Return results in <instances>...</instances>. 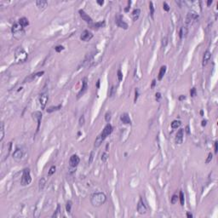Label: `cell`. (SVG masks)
I'll return each instance as SVG.
<instances>
[{"instance_id":"6da1fadb","label":"cell","mask_w":218,"mask_h":218,"mask_svg":"<svg viewBox=\"0 0 218 218\" xmlns=\"http://www.w3.org/2000/svg\"><path fill=\"white\" fill-rule=\"evenodd\" d=\"M107 201V196L104 193H95L90 196V204L94 207H101Z\"/></svg>"},{"instance_id":"7a4b0ae2","label":"cell","mask_w":218,"mask_h":218,"mask_svg":"<svg viewBox=\"0 0 218 218\" xmlns=\"http://www.w3.org/2000/svg\"><path fill=\"white\" fill-rule=\"evenodd\" d=\"M15 61H16V62H18V63H20V62H24L27 61V59L28 54L26 52V50L22 48V47H18V48L15 49Z\"/></svg>"},{"instance_id":"3957f363","label":"cell","mask_w":218,"mask_h":218,"mask_svg":"<svg viewBox=\"0 0 218 218\" xmlns=\"http://www.w3.org/2000/svg\"><path fill=\"white\" fill-rule=\"evenodd\" d=\"M32 182V177H31V173H30V169L26 168L23 169L22 176L21 178V186H27Z\"/></svg>"},{"instance_id":"277c9868","label":"cell","mask_w":218,"mask_h":218,"mask_svg":"<svg viewBox=\"0 0 218 218\" xmlns=\"http://www.w3.org/2000/svg\"><path fill=\"white\" fill-rule=\"evenodd\" d=\"M199 21V15H198L196 12H193V11H191V12L187 13L186 17V25L187 26H192L193 25V23L197 22ZM186 26V27H187Z\"/></svg>"},{"instance_id":"5b68a950","label":"cell","mask_w":218,"mask_h":218,"mask_svg":"<svg viewBox=\"0 0 218 218\" xmlns=\"http://www.w3.org/2000/svg\"><path fill=\"white\" fill-rule=\"evenodd\" d=\"M39 104H40L41 109H44L47 105V102L49 101V94L47 91H43L39 95Z\"/></svg>"},{"instance_id":"8992f818","label":"cell","mask_w":218,"mask_h":218,"mask_svg":"<svg viewBox=\"0 0 218 218\" xmlns=\"http://www.w3.org/2000/svg\"><path fill=\"white\" fill-rule=\"evenodd\" d=\"M112 126L111 124L108 123L107 125L104 127L103 130H102V132L101 133V135H100V137H101V139H102V141H104L109 135L112 134Z\"/></svg>"},{"instance_id":"52a82bcc","label":"cell","mask_w":218,"mask_h":218,"mask_svg":"<svg viewBox=\"0 0 218 218\" xmlns=\"http://www.w3.org/2000/svg\"><path fill=\"white\" fill-rule=\"evenodd\" d=\"M115 23H116V25L118 26L119 27L123 28V29H125V30L128 29V24L124 21L123 16L121 15H119V14H118V15H116V17H115Z\"/></svg>"},{"instance_id":"ba28073f","label":"cell","mask_w":218,"mask_h":218,"mask_svg":"<svg viewBox=\"0 0 218 218\" xmlns=\"http://www.w3.org/2000/svg\"><path fill=\"white\" fill-rule=\"evenodd\" d=\"M136 209H137V212L141 215H145L147 212V205H145L142 198H141L139 202H138Z\"/></svg>"},{"instance_id":"9c48e42d","label":"cell","mask_w":218,"mask_h":218,"mask_svg":"<svg viewBox=\"0 0 218 218\" xmlns=\"http://www.w3.org/2000/svg\"><path fill=\"white\" fill-rule=\"evenodd\" d=\"M32 119H34V120L37 122V129H36V133H38V131L39 130V127H40V125H41V120H42V113H41V112H38V111H37V112H34L32 113Z\"/></svg>"},{"instance_id":"30bf717a","label":"cell","mask_w":218,"mask_h":218,"mask_svg":"<svg viewBox=\"0 0 218 218\" xmlns=\"http://www.w3.org/2000/svg\"><path fill=\"white\" fill-rule=\"evenodd\" d=\"M11 32H12L13 35L17 38V35H21V33H23V27L20 25L19 23H15L12 26V28H11Z\"/></svg>"},{"instance_id":"8fae6325","label":"cell","mask_w":218,"mask_h":218,"mask_svg":"<svg viewBox=\"0 0 218 218\" xmlns=\"http://www.w3.org/2000/svg\"><path fill=\"white\" fill-rule=\"evenodd\" d=\"M87 89H88V78L85 77V78H84L82 79V88H81L80 91H79V92L78 93L77 98H78V99H79V98H80L82 95H84V94L86 92Z\"/></svg>"},{"instance_id":"7c38bea8","label":"cell","mask_w":218,"mask_h":218,"mask_svg":"<svg viewBox=\"0 0 218 218\" xmlns=\"http://www.w3.org/2000/svg\"><path fill=\"white\" fill-rule=\"evenodd\" d=\"M93 38V33L89 31V30H85L83 31L82 33L80 35V39L84 42H89Z\"/></svg>"},{"instance_id":"4fadbf2b","label":"cell","mask_w":218,"mask_h":218,"mask_svg":"<svg viewBox=\"0 0 218 218\" xmlns=\"http://www.w3.org/2000/svg\"><path fill=\"white\" fill-rule=\"evenodd\" d=\"M78 13H79V15H80V17L82 18V20L83 21H85L86 23L89 24V25H91V24L93 23V20H92V18H91V17L89 16V15H88V14H87L84 9H79Z\"/></svg>"},{"instance_id":"5bb4252c","label":"cell","mask_w":218,"mask_h":218,"mask_svg":"<svg viewBox=\"0 0 218 218\" xmlns=\"http://www.w3.org/2000/svg\"><path fill=\"white\" fill-rule=\"evenodd\" d=\"M80 162V159L77 154H72L69 159V165L71 168H76Z\"/></svg>"},{"instance_id":"9a60e30c","label":"cell","mask_w":218,"mask_h":218,"mask_svg":"<svg viewBox=\"0 0 218 218\" xmlns=\"http://www.w3.org/2000/svg\"><path fill=\"white\" fill-rule=\"evenodd\" d=\"M23 156H24L23 151L21 150V149H19V148H16L15 150V152H13V154H12L13 159H15V161L21 160V159H23Z\"/></svg>"},{"instance_id":"2e32d148","label":"cell","mask_w":218,"mask_h":218,"mask_svg":"<svg viewBox=\"0 0 218 218\" xmlns=\"http://www.w3.org/2000/svg\"><path fill=\"white\" fill-rule=\"evenodd\" d=\"M184 129H180L177 131L176 135V139H175V142H176V144H182V142H183V136H184Z\"/></svg>"},{"instance_id":"e0dca14e","label":"cell","mask_w":218,"mask_h":218,"mask_svg":"<svg viewBox=\"0 0 218 218\" xmlns=\"http://www.w3.org/2000/svg\"><path fill=\"white\" fill-rule=\"evenodd\" d=\"M210 57H211V53L210 50H206L203 55V60H202V66L205 67L208 64V62H210Z\"/></svg>"},{"instance_id":"ac0fdd59","label":"cell","mask_w":218,"mask_h":218,"mask_svg":"<svg viewBox=\"0 0 218 218\" xmlns=\"http://www.w3.org/2000/svg\"><path fill=\"white\" fill-rule=\"evenodd\" d=\"M95 54V51H92V52H90V53L87 54L86 56H85V60H84V61H83V62L81 63V65H82V66H85V64L90 62L91 61L93 60Z\"/></svg>"},{"instance_id":"d6986e66","label":"cell","mask_w":218,"mask_h":218,"mask_svg":"<svg viewBox=\"0 0 218 218\" xmlns=\"http://www.w3.org/2000/svg\"><path fill=\"white\" fill-rule=\"evenodd\" d=\"M120 120L122 121L124 124H126V125H131V119H130V118H129V116L128 113H123V114H121Z\"/></svg>"},{"instance_id":"ffe728a7","label":"cell","mask_w":218,"mask_h":218,"mask_svg":"<svg viewBox=\"0 0 218 218\" xmlns=\"http://www.w3.org/2000/svg\"><path fill=\"white\" fill-rule=\"evenodd\" d=\"M187 33H188V27L186 26L182 27L180 29V32H179V37H180L181 39H182L183 38H186Z\"/></svg>"},{"instance_id":"44dd1931","label":"cell","mask_w":218,"mask_h":218,"mask_svg":"<svg viewBox=\"0 0 218 218\" xmlns=\"http://www.w3.org/2000/svg\"><path fill=\"white\" fill-rule=\"evenodd\" d=\"M46 182H47L46 177H44V176L41 177V179L39 180V182H38V190L40 191V192L44 190V187H45V184H46Z\"/></svg>"},{"instance_id":"7402d4cb","label":"cell","mask_w":218,"mask_h":218,"mask_svg":"<svg viewBox=\"0 0 218 218\" xmlns=\"http://www.w3.org/2000/svg\"><path fill=\"white\" fill-rule=\"evenodd\" d=\"M47 4H48V2H47L46 0H38V1H36V5L39 9H45Z\"/></svg>"},{"instance_id":"603a6c76","label":"cell","mask_w":218,"mask_h":218,"mask_svg":"<svg viewBox=\"0 0 218 218\" xmlns=\"http://www.w3.org/2000/svg\"><path fill=\"white\" fill-rule=\"evenodd\" d=\"M104 26H105V21H99V22H95V23H92L90 25V27L92 29L97 30L101 27H103Z\"/></svg>"},{"instance_id":"cb8c5ba5","label":"cell","mask_w":218,"mask_h":218,"mask_svg":"<svg viewBox=\"0 0 218 218\" xmlns=\"http://www.w3.org/2000/svg\"><path fill=\"white\" fill-rule=\"evenodd\" d=\"M166 70H167L166 66H162L160 67V70H159V76H158V79H159V81H161L163 79L165 72H166Z\"/></svg>"},{"instance_id":"d4e9b609","label":"cell","mask_w":218,"mask_h":218,"mask_svg":"<svg viewBox=\"0 0 218 218\" xmlns=\"http://www.w3.org/2000/svg\"><path fill=\"white\" fill-rule=\"evenodd\" d=\"M140 14H141L140 9H135L132 11V19H133L134 21H137L139 16H140Z\"/></svg>"},{"instance_id":"484cf974","label":"cell","mask_w":218,"mask_h":218,"mask_svg":"<svg viewBox=\"0 0 218 218\" xmlns=\"http://www.w3.org/2000/svg\"><path fill=\"white\" fill-rule=\"evenodd\" d=\"M18 23H19L20 25L24 28V27H27V26L29 25V21H28L27 18H26V17H22V18H21V19L19 20Z\"/></svg>"},{"instance_id":"4316f807","label":"cell","mask_w":218,"mask_h":218,"mask_svg":"<svg viewBox=\"0 0 218 218\" xmlns=\"http://www.w3.org/2000/svg\"><path fill=\"white\" fill-rule=\"evenodd\" d=\"M62 107V104H59L58 106H51V107H49L48 109H47V112H48V113H51V112H55V111L60 110V109H61Z\"/></svg>"},{"instance_id":"83f0119b","label":"cell","mask_w":218,"mask_h":218,"mask_svg":"<svg viewBox=\"0 0 218 218\" xmlns=\"http://www.w3.org/2000/svg\"><path fill=\"white\" fill-rule=\"evenodd\" d=\"M4 135H5V133H4V123L1 122V124H0V142H1L4 140Z\"/></svg>"},{"instance_id":"f1b7e54d","label":"cell","mask_w":218,"mask_h":218,"mask_svg":"<svg viewBox=\"0 0 218 218\" xmlns=\"http://www.w3.org/2000/svg\"><path fill=\"white\" fill-rule=\"evenodd\" d=\"M181 125H182V122H181L180 120H174V121H172V123H171V128L173 129H177V128L180 127Z\"/></svg>"},{"instance_id":"f546056e","label":"cell","mask_w":218,"mask_h":218,"mask_svg":"<svg viewBox=\"0 0 218 218\" xmlns=\"http://www.w3.org/2000/svg\"><path fill=\"white\" fill-rule=\"evenodd\" d=\"M179 199H180V204L181 205L183 206L184 205V203H185V196H184V193H183V192L182 191H180V193H179Z\"/></svg>"},{"instance_id":"4dcf8cb0","label":"cell","mask_w":218,"mask_h":218,"mask_svg":"<svg viewBox=\"0 0 218 218\" xmlns=\"http://www.w3.org/2000/svg\"><path fill=\"white\" fill-rule=\"evenodd\" d=\"M102 142H103V141H102V139H101L100 136H98L97 137H96V139H95V144H94V147H95V148L99 147L101 146V145H102Z\"/></svg>"},{"instance_id":"1f68e13d","label":"cell","mask_w":218,"mask_h":218,"mask_svg":"<svg viewBox=\"0 0 218 218\" xmlns=\"http://www.w3.org/2000/svg\"><path fill=\"white\" fill-rule=\"evenodd\" d=\"M72 202L71 200H68L66 204V210L67 213H71L72 210Z\"/></svg>"},{"instance_id":"d6a6232c","label":"cell","mask_w":218,"mask_h":218,"mask_svg":"<svg viewBox=\"0 0 218 218\" xmlns=\"http://www.w3.org/2000/svg\"><path fill=\"white\" fill-rule=\"evenodd\" d=\"M60 212H61V205H57V208H56V210H55V211L54 212V214L52 215V217H59L60 216Z\"/></svg>"},{"instance_id":"836d02e7","label":"cell","mask_w":218,"mask_h":218,"mask_svg":"<svg viewBox=\"0 0 218 218\" xmlns=\"http://www.w3.org/2000/svg\"><path fill=\"white\" fill-rule=\"evenodd\" d=\"M111 118H112V112L110 111H108V112H106V114H105V120H106V122L109 123L111 120Z\"/></svg>"},{"instance_id":"e575fe53","label":"cell","mask_w":218,"mask_h":218,"mask_svg":"<svg viewBox=\"0 0 218 218\" xmlns=\"http://www.w3.org/2000/svg\"><path fill=\"white\" fill-rule=\"evenodd\" d=\"M149 9H150V15L152 18H153V15H154V7H153V4L152 2L149 3Z\"/></svg>"},{"instance_id":"d590c367","label":"cell","mask_w":218,"mask_h":218,"mask_svg":"<svg viewBox=\"0 0 218 218\" xmlns=\"http://www.w3.org/2000/svg\"><path fill=\"white\" fill-rule=\"evenodd\" d=\"M55 169H56V167H55V165H52V166H51V167L49 168V171H48V176H52L53 174H55Z\"/></svg>"},{"instance_id":"8d00e7d4","label":"cell","mask_w":218,"mask_h":218,"mask_svg":"<svg viewBox=\"0 0 218 218\" xmlns=\"http://www.w3.org/2000/svg\"><path fill=\"white\" fill-rule=\"evenodd\" d=\"M161 44L163 48H165L168 44V38L167 37H165V38H162V41H161Z\"/></svg>"},{"instance_id":"74e56055","label":"cell","mask_w":218,"mask_h":218,"mask_svg":"<svg viewBox=\"0 0 218 218\" xmlns=\"http://www.w3.org/2000/svg\"><path fill=\"white\" fill-rule=\"evenodd\" d=\"M116 95V89H115L114 86H112V88L110 89V93H109V96L111 98H112L114 95Z\"/></svg>"},{"instance_id":"f35d334b","label":"cell","mask_w":218,"mask_h":218,"mask_svg":"<svg viewBox=\"0 0 218 218\" xmlns=\"http://www.w3.org/2000/svg\"><path fill=\"white\" fill-rule=\"evenodd\" d=\"M178 200V196L176 194H173L172 195L171 199H170V203L172 204V205H175V204L177 202Z\"/></svg>"},{"instance_id":"ab89813d","label":"cell","mask_w":218,"mask_h":218,"mask_svg":"<svg viewBox=\"0 0 218 218\" xmlns=\"http://www.w3.org/2000/svg\"><path fill=\"white\" fill-rule=\"evenodd\" d=\"M78 125H79V126H83V125H85V116L84 115H81V117L79 118V120H78Z\"/></svg>"},{"instance_id":"60d3db41","label":"cell","mask_w":218,"mask_h":218,"mask_svg":"<svg viewBox=\"0 0 218 218\" xmlns=\"http://www.w3.org/2000/svg\"><path fill=\"white\" fill-rule=\"evenodd\" d=\"M108 157H109V156H108L107 152H103V153H102V162H106V161L107 160Z\"/></svg>"},{"instance_id":"b9f144b4","label":"cell","mask_w":218,"mask_h":218,"mask_svg":"<svg viewBox=\"0 0 218 218\" xmlns=\"http://www.w3.org/2000/svg\"><path fill=\"white\" fill-rule=\"evenodd\" d=\"M117 76H118V79H119V82H121L122 79H123V73H122L121 70H118V72H117Z\"/></svg>"},{"instance_id":"7bdbcfd3","label":"cell","mask_w":218,"mask_h":218,"mask_svg":"<svg viewBox=\"0 0 218 218\" xmlns=\"http://www.w3.org/2000/svg\"><path fill=\"white\" fill-rule=\"evenodd\" d=\"M163 8H164V9H165L166 12H169V9H170V8H169V6L168 5V4L166 2H164V4H163Z\"/></svg>"},{"instance_id":"ee69618b","label":"cell","mask_w":218,"mask_h":218,"mask_svg":"<svg viewBox=\"0 0 218 218\" xmlns=\"http://www.w3.org/2000/svg\"><path fill=\"white\" fill-rule=\"evenodd\" d=\"M212 159H213V154H212L211 152H210V153L208 154V158H207V159H206L205 163H206V164H209V163L210 162V161L212 160Z\"/></svg>"},{"instance_id":"f6af8a7d","label":"cell","mask_w":218,"mask_h":218,"mask_svg":"<svg viewBox=\"0 0 218 218\" xmlns=\"http://www.w3.org/2000/svg\"><path fill=\"white\" fill-rule=\"evenodd\" d=\"M63 49H64V47L62 46V45H58V46H56L55 48V50L56 51V52H58V53L61 52L62 50H63Z\"/></svg>"},{"instance_id":"bcb514c9","label":"cell","mask_w":218,"mask_h":218,"mask_svg":"<svg viewBox=\"0 0 218 218\" xmlns=\"http://www.w3.org/2000/svg\"><path fill=\"white\" fill-rule=\"evenodd\" d=\"M138 96H139V89H136V91H135V99H134V102H135V103H136V101H137Z\"/></svg>"},{"instance_id":"7dc6e473","label":"cell","mask_w":218,"mask_h":218,"mask_svg":"<svg viewBox=\"0 0 218 218\" xmlns=\"http://www.w3.org/2000/svg\"><path fill=\"white\" fill-rule=\"evenodd\" d=\"M190 95L192 96V97H194L195 95H196V89H195V88H193V89H191V90H190Z\"/></svg>"},{"instance_id":"c3c4849f","label":"cell","mask_w":218,"mask_h":218,"mask_svg":"<svg viewBox=\"0 0 218 218\" xmlns=\"http://www.w3.org/2000/svg\"><path fill=\"white\" fill-rule=\"evenodd\" d=\"M155 97H156L157 101L159 102V100H160V98L162 97V96H161V93H159V92H157V93L155 94Z\"/></svg>"},{"instance_id":"681fc988","label":"cell","mask_w":218,"mask_h":218,"mask_svg":"<svg viewBox=\"0 0 218 218\" xmlns=\"http://www.w3.org/2000/svg\"><path fill=\"white\" fill-rule=\"evenodd\" d=\"M93 158H94V152H91V153H90V157H89V164H91V162H92V160H93Z\"/></svg>"},{"instance_id":"f907efd6","label":"cell","mask_w":218,"mask_h":218,"mask_svg":"<svg viewBox=\"0 0 218 218\" xmlns=\"http://www.w3.org/2000/svg\"><path fill=\"white\" fill-rule=\"evenodd\" d=\"M217 143H218L217 141H216V142H215V146H214V148H215V153H216V154L217 153Z\"/></svg>"},{"instance_id":"816d5d0a","label":"cell","mask_w":218,"mask_h":218,"mask_svg":"<svg viewBox=\"0 0 218 218\" xmlns=\"http://www.w3.org/2000/svg\"><path fill=\"white\" fill-rule=\"evenodd\" d=\"M155 85H156V80H155V79H153V80H152V82L151 88H152V89H153V88H154V86H155Z\"/></svg>"},{"instance_id":"f5cc1de1","label":"cell","mask_w":218,"mask_h":218,"mask_svg":"<svg viewBox=\"0 0 218 218\" xmlns=\"http://www.w3.org/2000/svg\"><path fill=\"white\" fill-rule=\"evenodd\" d=\"M186 99V96L185 95H180L179 96V101H183V100Z\"/></svg>"},{"instance_id":"db71d44e","label":"cell","mask_w":218,"mask_h":218,"mask_svg":"<svg viewBox=\"0 0 218 218\" xmlns=\"http://www.w3.org/2000/svg\"><path fill=\"white\" fill-rule=\"evenodd\" d=\"M184 130H186L187 133V135H190V130H189V126L187 125V126H186V129H184Z\"/></svg>"},{"instance_id":"11a10c76","label":"cell","mask_w":218,"mask_h":218,"mask_svg":"<svg viewBox=\"0 0 218 218\" xmlns=\"http://www.w3.org/2000/svg\"><path fill=\"white\" fill-rule=\"evenodd\" d=\"M201 125H202V126H203V127H204V126H205V125H207V120H203V121H202Z\"/></svg>"},{"instance_id":"9f6ffc18","label":"cell","mask_w":218,"mask_h":218,"mask_svg":"<svg viewBox=\"0 0 218 218\" xmlns=\"http://www.w3.org/2000/svg\"><path fill=\"white\" fill-rule=\"evenodd\" d=\"M187 217H188V218H193V215L191 214V213H189V212H187Z\"/></svg>"},{"instance_id":"6f0895ef","label":"cell","mask_w":218,"mask_h":218,"mask_svg":"<svg viewBox=\"0 0 218 218\" xmlns=\"http://www.w3.org/2000/svg\"><path fill=\"white\" fill-rule=\"evenodd\" d=\"M97 4H100V5H102L104 4V1L103 0H97Z\"/></svg>"},{"instance_id":"680465c9","label":"cell","mask_w":218,"mask_h":218,"mask_svg":"<svg viewBox=\"0 0 218 218\" xmlns=\"http://www.w3.org/2000/svg\"><path fill=\"white\" fill-rule=\"evenodd\" d=\"M100 82H101V80H100V79H98L97 82H96V88H97V89H99V88H100Z\"/></svg>"},{"instance_id":"91938a15","label":"cell","mask_w":218,"mask_h":218,"mask_svg":"<svg viewBox=\"0 0 218 218\" xmlns=\"http://www.w3.org/2000/svg\"><path fill=\"white\" fill-rule=\"evenodd\" d=\"M212 3H213L212 0H209V1H207V6H210V4H212Z\"/></svg>"},{"instance_id":"94428289","label":"cell","mask_w":218,"mask_h":218,"mask_svg":"<svg viewBox=\"0 0 218 218\" xmlns=\"http://www.w3.org/2000/svg\"><path fill=\"white\" fill-rule=\"evenodd\" d=\"M129 6H128L127 8H125V12H128V11H129Z\"/></svg>"},{"instance_id":"6125c7cd","label":"cell","mask_w":218,"mask_h":218,"mask_svg":"<svg viewBox=\"0 0 218 218\" xmlns=\"http://www.w3.org/2000/svg\"><path fill=\"white\" fill-rule=\"evenodd\" d=\"M200 114H201V116H203V115H204V112H203V111H200Z\"/></svg>"}]
</instances>
